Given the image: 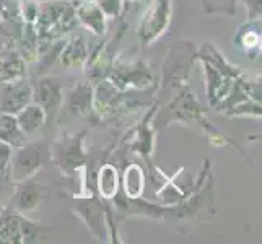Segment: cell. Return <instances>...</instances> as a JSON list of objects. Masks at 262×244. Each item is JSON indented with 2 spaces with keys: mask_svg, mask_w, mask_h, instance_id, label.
<instances>
[{
  "mask_svg": "<svg viewBox=\"0 0 262 244\" xmlns=\"http://www.w3.org/2000/svg\"><path fill=\"white\" fill-rule=\"evenodd\" d=\"M238 42L243 44L245 51H251V49H257L260 46V33L248 30L245 33H241L238 36Z\"/></svg>",
  "mask_w": 262,
  "mask_h": 244,
  "instance_id": "ffe728a7",
  "label": "cell"
},
{
  "mask_svg": "<svg viewBox=\"0 0 262 244\" xmlns=\"http://www.w3.org/2000/svg\"><path fill=\"white\" fill-rule=\"evenodd\" d=\"M44 195H46V189L42 184L33 183V181L26 179L21 181L20 187L15 194V207L18 212H33L38 207Z\"/></svg>",
  "mask_w": 262,
  "mask_h": 244,
  "instance_id": "9c48e42d",
  "label": "cell"
},
{
  "mask_svg": "<svg viewBox=\"0 0 262 244\" xmlns=\"http://www.w3.org/2000/svg\"><path fill=\"white\" fill-rule=\"evenodd\" d=\"M51 158V150L44 142H34L28 147L18 148L10 160V176L15 183H21L33 178Z\"/></svg>",
  "mask_w": 262,
  "mask_h": 244,
  "instance_id": "7a4b0ae2",
  "label": "cell"
},
{
  "mask_svg": "<svg viewBox=\"0 0 262 244\" xmlns=\"http://www.w3.org/2000/svg\"><path fill=\"white\" fill-rule=\"evenodd\" d=\"M75 13H77V20L82 21L86 28H90L95 34H103L104 33V28H106L104 18H106V15L103 13V10L96 4L85 2L83 5H80L77 8Z\"/></svg>",
  "mask_w": 262,
  "mask_h": 244,
  "instance_id": "4fadbf2b",
  "label": "cell"
},
{
  "mask_svg": "<svg viewBox=\"0 0 262 244\" xmlns=\"http://www.w3.org/2000/svg\"><path fill=\"white\" fill-rule=\"evenodd\" d=\"M77 25V13L70 2L54 0L39 4L34 31L41 42H49L69 33Z\"/></svg>",
  "mask_w": 262,
  "mask_h": 244,
  "instance_id": "6da1fadb",
  "label": "cell"
},
{
  "mask_svg": "<svg viewBox=\"0 0 262 244\" xmlns=\"http://www.w3.org/2000/svg\"><path fill=\"white\" fill-rule=\"evenodd\" d=\"M13 155V147L8 145L7 142L0 140V174H4L10 166V160Z\"/></svg>",
  "mask_w": 262,
  "mask_h": 244,
  "instance_id": "7402d4cb",
  "label": "cell"
},
{
  "mask_svg": "<svg viewBox=\"0 0 262 244\" xmlns=\"http://www.w3.org/2000/svg\"><path fill=\"white\" fill-rule=\"evenodd\" d=\"M179 49H183V44L179 41ZM171 64L165 67V78H163V85L166 83H183V81L187 80V74H189V67L192 64L194 54H189V57L181 56L179 54H174V51H171Z\"/></svg>",
  "mask_w": 262,
  "mask_h": 244,
  "instance_id": "8fae6325",
  "label": "cell"
},
{
  "mask_svg": "<svg viewBox=\"0 0 262 244\" xmlns=\"http://www.w3.org/2000/svg\"><path fill=\"white\" fill-rule=\"evenodd\" d=\"M62 98H64V90L57 78L42 77L33 85V101L44 109L46 119L57 117L62 106Z\"/></svg>",
  "mask_w": 262,
  "mask_h": 244,
  "instance_id": "277c9868",
  "label": "cell"
},
{
  "mask_svg": "<svg viewBox=\"0 0 262 244\" xmlns=\"http://www.w3.org/2000/svg\"><path fill=\"white\" fill-rule=\"evenodd\" d=\"M119 189L117 171L113 165H104L98 174V191L103 198H114Z\"/></svg>",
  "mask_w": 262,
  "mask_h": 244,
  "instance_id": "e0dca14e",
  "label": "cell"
},
{
  "mask_svg": "<svg viewBox=\"0 0 262 244\" xmlns=\"http://www.w3.org/2000/svg\"><path fill=\"white\" fill-rule=\"evenodd\" d=\"M59 57H60V62L64 67L82 69L88 59L86 44L82 36H74L70 41H66L64 48H62V51L59 54Z\"/></svg>",
  "mask_w": 262,
  "mask_h": 244,
  "instance_id": "30bf717a",
  "label": "cell"
},
{
  "mask_svg": "<svg viewBox=\"0 0 262 244\" xmlns=\"http://www.w3.org/2000/svg\"><path fill=\"white\" fill-rule=\"evenodd\" d=\"M83 134L78 137H67L66 140L57 142L56 150H54V161L60 166L62 171H66L69 174L70 171H77L78 166L85 161L86 153L82 147Z\"/></svg>",
  "mask_w": 262,
  "mask_h": 244,
  "instance_id": "52a82bcc",
  "label": "cell"
},
{
  "mask_svg": "<svg viewBox=\"0 0 262 244\" xmlns=\"http://www.w3.org/2000/svg\"><path fill=\"white\" fill-rule=\"evenodd\" d=\"M111 80V83L119 90H125L129 86L145 88L151 83V74L143 62H135L132 65L116 67Z\"/></svg>",
  "mask_w": 262,
  "mask_h": 244,
  "instance_id": "ba28073f",
  "label": "cell"
},
{
  "mask_svg": "<svg viewBox=\"0 0 262 244\" xmlns=\"http://www.w3.org/2000/svg\"><path fill=\"white\" fill-rule=\"evenodd\" d=\"M2 98H0V113L16 114L33 101V85L28 80H18L12 83H4Z\"/></svg>",
  "mask_w": 262,
  "mask_h": 244,
  "instance_id": "8992f818",
  "label": "cell"
},
{
  "mask_svg": "<svg viewBox=\"0 0 262 244\" xmlns=\"http://www.w3.org/2000/svg\"><path fill=\"white\" fill-rule=\"evenodd\" d=\"M38 10H39V4L36 2V0H23V4H21V15H23V20L28 25H33L36 21Z\"/></svg>",
  "mask_w": 262,
  "mask_h": 244,
  "instance_id": "44dd1931",
  "label": "cell"
},
{
  "mask_svg": "<svg viewBox=\"0 0 262 244\" xmlns=\"http://www.w3.org/2000/svg\"><path fill=\"white\" fill-rule=\"evenodd\" d=\"M26 75V62L21 57H15L8 62H4L0 67V83H12L25 78Z\"/></svg>",
  "mask_w": 262,
  "mask_h": 244,
  "instance_id": "d6986e66",
  "label": "cell"
},
{
  "mask_svg": "<svg viewBox=\"0 0 262 244\" xmlns=\"http://www.w3.org/2000/svg\"><path fill=\"white\" fill-rule=\"evenodd\" d=\"M80 215L86 221L88 228L92 230L96 236H103V228H104V209L95 198H90L88 202H85L80 207Z\"/></svg>",
  "mask_w": 262,
  "mask_h": 244,
  "instance_id": "5bb4252c",
  "label": "cell"
},
{
  "mask_svg": "<svg viewBox=\"0 0 262 244\" xmlns=\"http://www.w3.org/2000/svg\"><path fill=\"white\" fill-rule=\"evenodd\" d=\"M0 242H23L20 215L0 213Z\"/></svg>",
  "mask_w": 262,
  "mask_h": 244,
  "instance_id": "2e32d148",
  "label": "cell"
},
{
  "mask_svg": "<svg viewBox=\"0 0 262 244\" xmlns=\"http://www.w3.org/2000/svg\"><path fill=\"white\" fill-rule=\"evenodd\" d=\"M93 107V88L85 81L75 85L70 92L62 98V106L59 111V122L74 119V117H80Z\"/></svg>",
  "mask_w": 262,
  "mask_h": 244,
  "instance_id": "5b68a950",
  "label": "cell"
},
{
  "mask_svg": "<svg viewBox=\"0 0 262 244\" xmlns=\"http://www.w3.org/2000/svg\"><path fill=\"white\" fill-rule=\"evenodd\" d=\"M171 20V0H157L139 25V38L148 46L165 33Z\"/></svg>",
  "mask_w": 262,
  "mask_h": 244,
  "instance_id": "3957f363",
  "label": "cell"
},
{
  "mask_svg": "<svg viewBox=\"0 0 262 244\" xmlns=\"http://www.w3.org/2000/svg\"><path fill=\"white\" fill-rule=\"evenodd\" d=\"M124 192L129 198H140L143 192V171L137 165H130L124 173Z\"/></svg>",
  "mask_w": 262,
  "mask_h": 244,
  "instance_id": "ac0fdd59",
  "label": "cell"
},
{
  "mask_svg": "<svg viewBox=\"0 0 262 244\" xmlns=\"http://www.w3.org/2000/svg\"><path fill=\"white\" fill-rule=\"evenodd\" d=\"M26 135L18 125L15 114L0 113V140L7 142L12 147H21Z\"/></svg>",
  "mask_w": 262,
  "mask_h": 244,
  "instance_id": "9a60e30c",
  "label": "cell"
},
{
  "mask_svg": "<svg viewBox=\"0 0 262 244\" xmlns=\"http://www.w3.org/2000/svg\"><path fill=\"white\" fill-rule=\"evenodd\" d=\"M107 16H116L121 10V0H98L96 4Z\"/></svg>",
  "mask_w": 262,
  "mask_h": 244,
  "instance_id": "603a6c76",
  "label": "cell"
},
{
  "mask_svg": "<svg viewBox=\"0 0 262 244\" xmlns=\"http://www.w3.org/2000/svg\"><path fill=\"white\" fill-rule=\"evenodd\" d=\"M2 64H4V62H2V59H0V67H2Z\"/></svg>",
  "mask_w": 262,
  "mask_h": 244,
  "instance_id": "cb8c5ba5",
  "label": "cell"
},
{
  "mask_svg": "<svg viewBox=\"0 0 262 244\" xmlns=\"http://www.w3.org/2000/svg\"><path fill=\"white\" fill-rule=\"evenodd\" d=\"M16 121H18V125H20V129L25 135H30L33 134L34 130L41 129L44 122H46V113L44 109L36 103H28L21 111H18L16 114Z\"/></svg>",
  "mask_w": 262,
  "mask_h": 244,
  "instance_id": "7c38bea8",
  "label": "cell"
}]
</instances>
